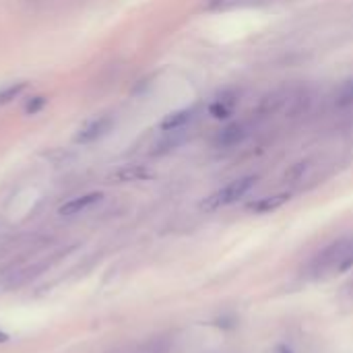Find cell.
<instances>
[{
  "instance_id": "obj_1",
  "label": "cell",
  "mask_w": 353,
  "mask_h": 353,
  "mask_svg": "<svg viewBox=\"0 0 353 353\" xmlns=\"http://www.w3.org/2000/svg\"><path fill=\"white\" fill-rule=\"evenodd\" d=\"M353 267V238H341L329 244L312 263V275L319 279L345 273Z\"/></svg>"
},
{
  "instance_id": "obj_2",
  "label": "cell",
  "mask_w": 353,
  "mask_h": 353,
  "mask_svg": "<svg viewBox=\"0 0 353 353\" xmlns=\"http://www.w3.org/2000/svg\"><path fill=\"white\" fill-rule=\"evenodd\" d=\"M256 184V176H244V178H238L230 184H225L223 188L215 190L211 196H207L203 201V209L205 211H215V209H221V207H228V205H234L238 203L244 194H248Z\"/></svg>"
},
{
  "instance_id": "obj_3",
  "label": "cell",
  "mask_w": 353,
  "mask_h": 353,
  "mask_svg": "<svg viewBox=\"0 0 353 353\" xmlns=\"http://www.w3.org/2000/svg\"><path fill=\"white\" fill-rule=\"evenodd\" d=\"M114 124H116L114 116H108V114H105V116H97V118H93V120H89V122H85V124L74 132L72 141H74L77 145H91V143H97V141H101L103 137H108V134L112 132Z\"/></svg>"
},
{
  "instance_id": "obj_4",
  "label": "cell",
  "mask_w": 353,
  "mask_h": 353,
  "mask_svg": "<svg viewBox=\"0 0 353 353\" xmlns=\"http://www.w3.org/2000/svg\"><path fill=\"white\" fill-rule=\"evenodd\" d=\"M101 201H103V192H85L81 196H74V199L66 201L58 209V213L62 217H74V215H81V213L89 211L91 207H97Z\"/></svg>"
},
{
  "instance_id": "obj_5",
  "label": "cell",
  "mask_w": 353,
  "mask_h": 353,
  "mask_svg": "<svg viewBox=\"0 0 353 353\" xmlns=\"http://www.w3.org/2000/svg\"><path fill=\"white\" fill-rule=\"evenodd\" d=\"M196 118V110L194 108H184V110H176L170 112L168 116L161 118L159 122V130L161 132H178V130H186Z\"/></svg>"
},
{
  "instance_id": "obj_6",
  "label": "cell",
  "mask_w": 353,
  "mask_h": 353,
  "mask_svg": "<svg viewBox=\"0 0 353 353\" xmlns=\"http://www.w3.org/2000/svg\"><path fill=\"white\" fill-rule=\"evenodd\" d=\"M246 137H248V126L244 122H234L217 134L215 145L221 149H232V147H238Z\"/></svg>"
},
{
  "instance_id": "obj_7",
  "label": "cell",
  "mask_w": 353,
  "mask_h": 353,
  "mask_svg": "<svg viewBox=\"0 0 353 353\" xmlns=\"http://www.w3.org/2000/svg\"><path fill=\"white\" fill-rule=\"evenodd\" d=\"M151 178V170L147 165H141V163H132V165H122L120 170H116L110 180L112 182H118V184H126V182H141V180H147Z\"/></svg>"
},
{
  "instance_id": "obj_8",
  "label": "cell",
  "mask_w": 353,
  "mask_h": 353,
  "mask_svg": "<svg viewBox=\"0 0 353 353\" xmlns=\"http://www.w3.org/2000/svg\"><path fill=\"white\" fill-rule=\"evenodd\" d=\"M269 2H275V0H207L205 10L225 12V10H234V8H250V6H261V4H269Z\"/></svg>"
},
{
  "instance_id": "obj_9",
  "label": "cell",
  "mask_w": 353,
  "mask_h": 353,
  "mask_svg": "<svg viewBox=\"0 0 353 353\" xmlns=\"http://www.w3.org/2000/svg\"><path fill=\"white\" fill-rule=\"evenodd\" d=\"M236 105H238V95L236 93H223L209 105V114L217 120H225L234 114Z\"/></svg>"
},
{
  "instance_id": "obj_10",
  "label": "cell",
  "mask_w": 353,
  "mask_h": 353,
  "mask_svg": "<svg viewBox=\"0 0 353 353\" xmlns=\"http://www.w3.org/2000/svg\"><path fill=\"white\" fill-rule=\"evenodd\" d=\"M290 201V192H279V194H273V196H265L256 203L250 205L252 211L256 213H269V211H275L279 207H283L285 203Z\"/></svg>"
},
{
  "instance_id": "obj_11",
  "label": "cell",
  "mask_w": 353,
  "mask_h": 353,
  "mask_svg": "<svg viewBox=\"0 0 353 353\" xmlns=\"http://www.w3.org/2000/svg\"><path fill=\"white\" fill-rule=\"evenodd\" d=\"M163 134H165V137L155 145V151H153V153H157V155L168 153V151L180 147V145L186 141V132H184V130H178V132H163Z\"/></svg>"
},
{
  "instance_id": "obj_12",
  "label": "cell",
  "mask_w": 353,
  "mask_h": 353,
  "mask_svg": "<svg viewBox=\"0 0 353 353\" xmlns=\"http://www.w3.org/2000/svg\"><path fill=\"white\" fill-rule=\"evenodd\" d=\"M27 87H29L27 81H17V83H8V85L0 87V105H6V103L19 99L27 91Z\"/></svg>"
},
{
  "instance_id": "obj_13",
  "label": "cell",
  "mask_w": 353,
  "mask_h": 353,
  "mask_svg": "<svg viewBox=\"0 0 353 353\" xmlns=\"http://www.w3.org/2000/svg\"><path fill=\"white\" fill-rule=\"evenodd\" d=\"M310 170V161L306 159V161H298V163H294L288 172H285V180H290V182H300L304 176H306V172Z\"/></svg>"
},
{
  "instance_id": "obj_14",
  "label": "cell",
  "mask_w": 353,
  "mask_h": 353,
  "mask_svg": "<svg viewBox=\"0 0 353 353\" xmlns=\"http://www.w3.org/2000/svg\"><path fill=\"white\" fill-rule=\"evenodd\" d=\"M46 105H48V97H43V95H35V97H31V99L27 101V105H25V114H27V116H35V114H39Z\"/></svg>"
},
{
  "instance_id": "obj_15",
  "label": "cell",
  "mask_w": 353,
  "mask_h": 353,
  "mask_svg": "<svg viewBox=\"0 0 353 353\" xmlns=\"http://www.w3.org/2000/svg\"><path fill=\"white\" fill-rule=\"evenodd\" d=\"M337 105H341V108H350V105H353V81L345 83V85L341 87V91H339V95H337Z\"/></svg>"
}]
</instances>
